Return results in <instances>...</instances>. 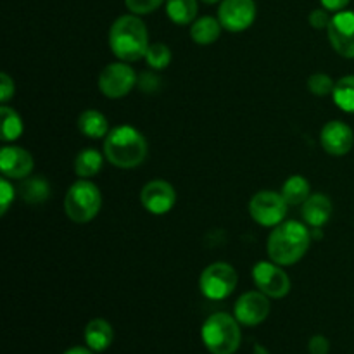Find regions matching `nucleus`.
<instances>
[{"mask_svg": "<svg viewBox=\"0 0 354 354\" xmlns=\"http://www.w3.org/2000/svg\"><path fill=\"white\" fill-rule=\"evenodd\" d=\"M322 147L330 156L348 154L354 145V133L351 127L342 121H328L320 135Z\"/></svg>", "mask_w": 354, "mask_h": 354, "instance_id": "14", "label": "nucleus"}, {"mask_svg": "<svg viewBox=\"0 0 354 354\" xmlns=\"http://www.w3.org/2000/svg\"><path fill=\"white\" fill-rule=\"evenodd\" d=\"M308 349H310V354H328L330 342H328V339L325 335H313L310 339Z\"/></svg>", "mask_w": 354, "mask_h": 354, "instance_id": "32", "label": "nucleus"}, {"mask_svg": "<svg viewBox=\"0 0 354 354\" xmlns=\"http://www.w3.org/2000/svg\"><path fill=\"white\" fill-rule=\"evenodd\" d=\"M234 315L237 322L245 327H256L263 324L270 315V301L266 294L245 292L237 299L234 308Z\"/></svg>", "mask_w": 354, "mask_h": 354, "instance_id": "12", "label": "nucleus"}, {"mask_svg": "<svg viewBox=\"0 0 354 354\" xmlns=\"http://www.w3.org/2000/svg\"><path fill=\"white\" fill-rule=\"evenodd\" d=\"M201 337L211 354H234L241 346V327L235 317L228 313H214L201 328Z\"/></svg>", "mask_w": 354, "mask_h": 354, "instance_id": "4", "label": "nucleus"}, {"mask_svg": "<svg viewBox=\"0 0 354 354\" xmlns=\"http://www.w3.org/2000/svg\"><path fill=\"white\" fill-rule=\"evenodd\" d=\"M104 158L99 151L88 147L83 149L78 156H76L75 161V171L80 178H90V176H95L97 173L102 169Z\"/></svg>", "mask_w": 354, "mask_h": 354, "instance_id": "20", "label": "nucleus"}, {"mask_svg": "<svg viewBox=\"0 0 354 354\" xmlns=\"http://www.w3.org/2000/svg\"><path fill=\"white\" fill-rule=\"evenodd\" d=\"M332 97L339 109L354 114V76H344L339 80L334 86Z\"/></svg>", "mask_w": 354, "mask_h": 354, "instance_id": "23", "label": "nucleus"}, {"mask_svg": "<svg viewBox=\"0 0 354 354\" xmlns=\"http://www.w3.org/2000/svg\"><path fill=\"white\" fill-rule=\"evenodd\" d=\"M21 190H23L21 192L23 194V199L28 201V203H44L48 197V183L44 178L28 180L26 183H23Z\"/></svg>", "mask_w": 354, "mask_h": 354, "instance_id": "26", "label": "nucleus"}, {"mask_svg": "<svg viewBox=\"0 0 354 354\" xmlns=\"http://www.w3.org/2000/svg\"><path fill=\"white\" fill-rule=\"evenodd\" d=\"M100 204H102V196L99 187L86 178H82L73 183L66 192V216L75 223H88L99 214Z\"/></svg>", "mask_w": 354, "mask_h": 354, "instance_id": "5", "label": "nucleus"}, {"mask_svg": "<svg viewBox=\"0 0 354 354\" xmlns=\"http://www.w3.org/2000/svg\"><path fill=\"white\" fill-rule=\"evenodd\" d=\"M237 272L234 266L228 263H213L201 273V292L211 301L227 299L237 287Z\"/></svg>", "mask_w": 354, "mask_h": 354, "instance_id": "6", "label": "nucleus"}, {"mask_svg": "<svg viewBox=\"0 0 354 354\" xmlns=\"http://www.w3.org/2000/svg\"><path fill=\"white\" fill-rule=\"evenodd\" d=\"M252 280L263 294L273 299H282L290 290L289 275L273 261L256 263L252 268Z\"/></svg>", "mask_w": 354, "mask_h": 354, "instance_id": "9", "label": "nucleus"}, {"mask_svg": "<svg viewBox=\"0 0 354 354\" xmlns=\"http://www.w3.org/2000/svg\"><path fill=\"white\" fill-rule=\"evenodd\" d=\"M204 3H216V2H220V0H203Z\"/></svg>", "mask_w": 354, "mask_h": 354, "instance_id": "35", "label": "nucleus"}, {"mask_svg": "<svg viewBox=\"0 0 354 354\" xmlns=\"http://www.w3.org/2000/svg\"><path fill=\"white\" fill-rule=\"evenodd\" d=\"M289 204L283 199L282 194L272 190H261L254 194L249 203V214L256 223L261 227H277L287 216Z\"/></svg>", "mask_w": 354, "mask_h": 354, "instance_id": "7", "label": "nucleus"}, {"mask_svg": "<svg viewBox=\"0 0 354 354\" xmlns=\"http://www.w3.org/2000/svg\"><path fill=\"white\" fill-rule=\"evenodd\" d=\"M140 201L149 213L166 214L175 206L176 194L175 189L165 180H152L142 189Z\"/></svg>", "mask_w": 354, "mask_h": 354, "instance_id": "13", "label": "nucleus"}, {"mask_svg": "<svg viewBox=\"0 0 354 354\" xmlns=\"http://www.w3.org/2000/svg\"><path fill=\"white\" fill-rule=\"evenodd\" d=\"M311 235L303 223L296 220L282 221L268 237V256L280 266L296 265L306 254Z\"/></svg>", "mask_w": 354, "mask_h": 354, "instance_id": "1", "label": "nucleus"}, {"mask_svg": "<svg viewBox=\"0 0 354 354\" xmlns=\"http://www.w3.org/2000/svg\"><path fill=\"white\" fill-rule=\"evenodd\" d=\"M334 50L346 59H354V10H339L327 28Z\"/></svg>", "mask_w": 354, "mask_h": 354, "instance_id": "10", "label": "nucleus"}, {"mask_svg": "<svg viewBox=\"0 0 354 354\" xmlns=\"http://www.w3.org/2000/svg\"><path fill=\"white\" fill-rule=\"evenodd\" d=\"M335 83L332 82V78L325 73H315V75L310 76L308 80V88L313 95L317 97H327L334 92Z\"/></svg>", "mask_w": 354, "mask_h": 354, "instance_id": "27", "label": "nucleus"}, {"mask_svg": "<svg viewBox=\"0 0 354 354\" xmlns=\"http://www.w3.org/2000/svg\"><path fill=\"white\" fill-rule=\"evenodd\" d=\"M165 2L166 0H124L128 9H130L133 14H137V16L152 12V10L159 9Z\"/></svg>", "mask_w": 354, "mask_h": 354, "instance_id": "28", "label": "nucleus"}, {"mask_svg": "<svg viewBox=\"0 0 354 354\" xmlns=\"http://www.w3.org/2000/svg\"><path fill=\"white\" fill-rule=\"evenodd\" d=\"M221 28L223 26H221L220 19H216V17H199L197 21H194L192 28H190V37L196 44L211 45L220 38Z\"/></svg>", "mask_w": 354, "mask_h": 354, "instance_id": "18", "label": "nucleus"}, {"mask_svg": "<svg viewBox=\"0 0 354 354\" xmlns=\"http://www.w3.org/2000/svg\"><path fill=\"white\" fill-rule=\"evenodd\" d=\"M218 19L221 26L232 33L248 30L256 19L254 0H221Z\"/></svg>", "mask_w": 354, "mask_h": 354, "instance_id": "11", "label": "nucleus"}, {"mask_svg": "<svg viewBox=\"0 0 354 354\" xmlns=\"http://www.w3.org/2000/svg\"><path fill=\"white\" fill-rule=\"evenodd\" d=\"M330 14L327 12V9H315L310 14V24L315 30H327L328 23H330Z\"/></svg>", "mask_w": 354, "mask_h": 354, "instance_id": "30", "label": "nucleus"}, {"mask_svg": "<svg viewBox=\"0 0 354 354\" xmlns=\"http://www.w3.org/2000/svg\"><path fill=\"white\" fill-rule=\"evenodd\" d=\"M303 214L304 221L315 228H320L330 220L332 216V203L327 196L324 194H313L308 197L303 204Z\"/></svg>", "mask_w": 354, "mask_h": 354, "instance_id": "17", "label": "nucleus"}, {"mask_svg": "<svg viewBox=\"0 0 354 354\" xmlns=\"http://www.w3.org/2000/svg\"><path fill=\"white\" fill-rule=\"evenodd\" d=\"M282 196L289 206L304 204V201L310 197V182L304 176L294 175L286 180L282 187Z\"/></svg>", "mask_w": 354, "mask_h": 354, "instance_id": "21", "label": "nucleus"}, {"mask_svg": "<svg viewBox=\"0 0 354 354\" xmlns=\"http://www.w3.org/2000/svg\"><path fill=\"white\" fill-rule=\"evenodd\" d=\"M83 337H85L86 348L92 349L93 353H102L113 344L114 330L109 322L104 318H93L86 324Z\"/></svg>", "mask_w": 354, "mask_h": 354, "instance_id": "16", "label": "nucleus"}, {"mask_svg": "<svg viewBox=\"0 0 354 354\" xmlns=\"http://www.w3.org/2000/svg\"><path fill=\"white\" fill-rule=\"evenodd\" d=\"M0 169L6 178H26L33 171V158L23 147H2L0 151Z\"/></svg>", "mask_w": 354, "mask_h": 354, "instance_id": "15", "label": "nucleus"}, {"mask_svg": "<svg viewBox=\"0 0 354 354\" xmlns=\"http://www.w3.org/2000/svg\"><path fill=\"white\" fill-rule=\"evenodd\" d=\"M64 354H93V351L90 348H83V346H75V348H69L68 351H64Z\"/></svg>", "mask_w": 354, "mask_h": 354, "instance_id": "34", "label": "nucleus"}, {"mask_svg": "<svg viewBox=\"0 0 354 354\" xmlns=\"http://www.w3.org/2000/svg\"><path fill=\"white\" fill-rule=\"evenodd\" d=\"M0 116H2V140L12 142L21 137L23 133V121H21L19 114L12 109V107L3 104L0 107Z\"/></svg>", "mask_w": 354, "mask_h": 354, "instance_id": "24", "label": "nucleus"}, {"mask_svg": "<svg viewBox=\"0 0 354 354\" xmlns=\"http://www.w3.org/2000/svg\"><path fill=\"white\" fill-rule=\"evenodd\" d=\"M104 154L111 165L123 169L140 166L147 158V142L144 135L133 127H116L106 135Z\"/></svg>", "mask_w": 354, "mask_h": 354, "instance_id": "3", "label": "nucleus"}, {"mask_svg": "<svg viewBox=\"0 0 354 354\" xmlns=\"http://www.w3.org/2000/svg\"><path fill=\"white\" fill-rule=\"evenodd\" d=\"M0 197H2L0 199V214H6L10 206V201L14 199V187L7 182L6 176L0 182Z\"/></svg>", "mask_w": 354, "mask_h": 354, "instance_id": "29", "label": "nucleus"}, {"mask_svg": "<svg viewBox=\"0 0 354 354\" xmlns=\"http://www.w3.org/2000/svg\"><path fill=\"white\" fill-rule=\"evenodd\" d=\"M109 47L123 62H133L145 57L149 33L144 21L137 17V14L118 17L109 30Z\"/></svg>", "mask_w": 354, "mask_h": 354, "instance_id": "2", "label": "nucleus"}, {"mask_svg": "<svg viewBox=\"0 0 354 354\" xmlns=\"http://www.w3.org/2000/svg\"><path fill=\"white\" fill-rule=\"evenodd\" d=\"M322 6H324V9L327 10H332V12H339V10L346 9V6H348L351 0H320Z\"/></svg>", "mask_w": 354, "mask_h": 354, "instance_id": "33", "label": "nucleus"}, {"mask_svg": "<svg viewBox=\"0 0 354 354\" xmlns=\"http://www.w3.org/2000/svg\"><path fill=\"white\" fill-rule=\"evenodd\" d=\"M145 62L152 69H165L171 62V50L165 44H152L149 45L145 52Z\"/></svg>", "mask_w": 354, "mask_h": 354, "instance_id": "25", "label": "nucleus"}, {"mask_svg": "<svg viewBox=\"0 0 354 354\" xmlns=\"http://www.w3.org/2000/svg\"><path fill=\"white\" fill-rule=\"evenodd\" d=\"M14 82L7 73L0 75V102L6 104L7 100H10L14 97Z\"/></svg>", "mask_w": 354, "mask_h": 354, "instance_id": "31", "label": "nucleus"}, {"mask_svg": "<svg viewBox=\"0 0 354 354\" xmlns=\"http://www.w3.org/2000/svg\"><path fill=\"white\" fill-rule=\"evenodd\" d=\"M137 83L133 68L124 62H113L100 71L99 88L109 99H121L128 95Z\"/></svg>", "mask_w": 354, "mask_h": 354, "instance_id": "8", "label": "nucleus"}, {"mask_svg": "<svg viewBox=\"0 0 354 354\" xmlns=\"http://www.w3.org/2000/svg\"><path fill=\"white\" fill-rule=\"evenodd\" d=\"M166 14L175 24H190L197 16V0H166Z\"/></svg>", "mask_w": 354, "mask_h": 354, "instance_id": "22", "label": "nucleus"}, {"mask_svg": "<svg viewBox=\"0 0 354 354\" xmlns=\"http://www.w3.org/2000/svg\"><path fill=\"white\" fill-rule=\"evenodd\" d=\"M78 128L88 138H102L104 135L109 133V123L106 116L95 109H86L80 114Z\"/></svg>", "mask_w": 354, "mask_h": 354, "instance_id": "19", "label": "nucleus"}]
</instances>
